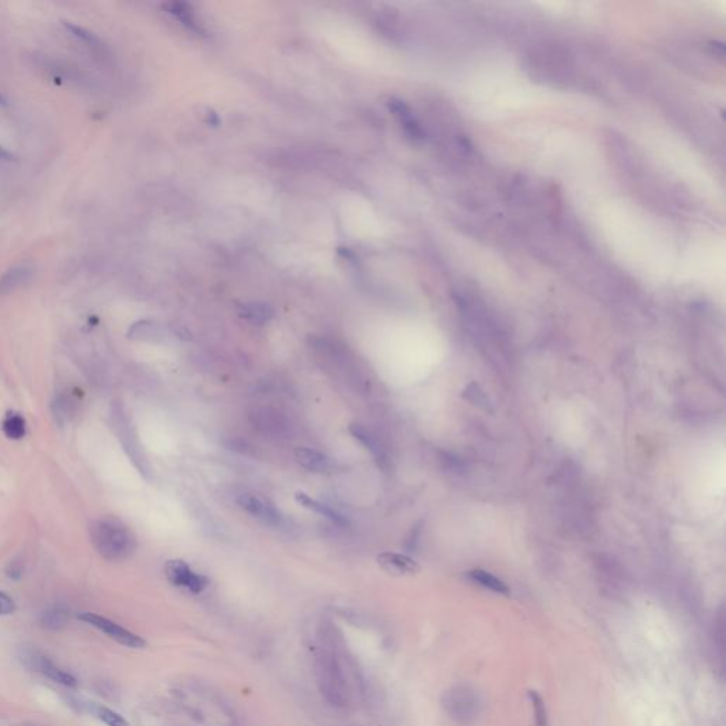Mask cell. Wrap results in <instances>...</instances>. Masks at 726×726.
Segmentation results:
<instances>
[{"label":"cell","mask_w":726,"mask_h":726,"mask_svg":"<svg viewBox=\"0 0 726 726\" xmlns=\"http://www.w3.org/2000/svg\"><path fill=\"white\" fill-rule=\"evenodd\" d=\"M379 566L393 576H404V575H413L418 572V565L416 561L406 555L393 554V552H383L378 556Z\"/></svg>","instance_id":"cell-9"},{"label":"cell","mask_w":726,"mask_h":726,"mask_svg":"<svg viewBox=\"0 0 726 726\" xmlns=\"http://www.w3.org/2000/svg\"><path fill=\"white\" fill-rule=\"evenodd\" d=\"M64 26L74 37H77L80 41H83L90 48H93V50H101L102 48L101 41L97 39V36H94L91 32L85 30L84 27L73 25V23H67V22L64 23Z\"/></svg>","instance_id":"cell-19"},{"label":"cell","mask_w":726,"mask_h":726,"mask_svg":"<svg viewBox=\"0 0 726 726\" xmlns=\"http://www.w3.org/2000/svg\"><path fill=\"white\" fill-rule=\"evenodd\" d=\"M165 575L173 586L184 587L192 593H202L209 586L206 576L193 572L186 562L180 559L169 561L165 566Z\"/></svg>","instance_id":"cell-6"},{"label":"cell","mask_w":726,"mask_h":726,"mask_svg":"<svg viewBox=\"0 0 726 726\" xmlns=\"http://www.w3.org/2000/svg\"><path fill=\"white\" fill-rule=\"evenodd\" d=\"M529 698H530V702H532V706H533V711H535L536 726H548L547 708H544L542 697L537 692H535V691H529Z\"/></svg>","instance_id":"cell-20"},{"label":"cell","mask_w":726,"mask_h":726,"mask_svg":"<svg viewBox=\"0 0 726 726\" xmlns=\"http://www.w3.org/2000/svg\"><path fill=\"white\" fill-rule=\"evenodd\" d=\"M468 577L491 591H495L498 594H509V587L507 586V583L490 572H486L482 569H474L468 572Z\"/></svg>","instance_id":"cell-13"},{"label":"cell","mask_w":726,"mask_h":726,"mask_svg":"<svg viewBox=\"0 0 726 726\" xmlns=\"http://www.w3.org/2000/svg\"><path fill=\"white\" fill-rule=\"evenodd\" d=\"M90 533L94 548L107 561H124L137 549L135 533L127 523L115 516H104L94 521Z\"/></svg>","instance_id":"cell-1"},{"label":"cell","mask_w":726,"mask_h":726,"mask_svg":"<svg viewBox=\"0 0 726 726\" xmlns=\"http://www.w3.org/2000/svg\"><path fill=\"white\" fill-rule=\"evenodd\" d=\"M34 664H36L37 671H40L43 676H46L51 681H54V683H57L60 685L70 687V688H74L77 685V681H76V678L71 674H69L64 670L57 667V665L53 661H50L48 658L39 657V658L34 659Z\"/></svg>","instance_id":"cell-11"},{"label":"cell","mask_w":726,"mask_h":726,"mask_svg":"<svg viewBox=\"0 0 726 726\" xmlns=\"http://www.w3.org/2000/svg\"><path fill=\"white\" fill-rule=\"evenodd\" d=\"M240 315L256 325H263L271 320L273 311L267 304L252 302V304H245L240 307Z\"/></svg>","instance_id":"cell-15"},{"label":"cell","mask_w":726,"mask_h":726,"mask_svg":"<svg viewBox=\"0 0 726 726\" xmlns=\"http://www.w3.org/2000/svg\"><path fill=\"white\" fill-rule=\"evenodd\" d=\"M12 153L8 152L4 146H0V160H12Z\"/></svg>","instance_id":"cell-23"},{"label":"cell","mask_w":726,"mask_h":726,"mask_svg":"<svg viewBox=\"0 0 726 726\" xmlns=\"http://www.w3.org/2000/svg\"><path fill=\"white\" fill-rule=\"evenodd\" d=\"M349 433L352 434V437L355 440H357L363 447H365L372 454V457L379 464V467H382L383 470L388 468L389 458H388L386 448L383 447L382 441L379 440L378 436H375L374 432H371L369 429H367L365 426H362V425H350L349 426Z\"/></svg>","instance_id":"cell-8"},{"label":"cell","mask_w":726,"mask_h":726,"mask_svg":"<svg viewBox=\"0 0 726 726\" xmlns=\"http://www.w3.org/2000/svg\"><path fill=\"white\" fill-rule=\"evenodd\" d=\"M70 615L63 608H51L46 610L41 616V624L43 627L48 630H62L69 624Z\"/></svg>","instance_id":"cell-16"},{"label":"cell","mask_w":726,"mask_h":726,"mask_svg":"<svg viewBox=\"0 0 726 726\" xmlns=\"http://www.w3.org/2000/svg\"><path fill=\"white\" fill-rule=\"evenodd\" d=\"M295 501H296L301 507H304V508H307V509H310V511H313V512H315V514H320V515L325 516L327 519H329V521H332V522H335V523L343 525V523L346 522V521H345V518H343L339 512H336V511H335V509H332L331 507H328V505L322 504L321 501H318V500H314V498L308 497L306 493H296V494H295Z\"/></svg>","instance_id":"cell-12"},{"label":"cell","mask_w":726,"mask_h":726,"mask_svg":"<svg viewBox=\"0 0 726 726\" xmlns=\"http://www.w3.org/2000/svg\"><path fill=\"white\" fill-rule=\"evenodd\" d=\"M318 678L322 694L334 705H345L348 699V690L343 683L342 673L335 661L322 657L318 665Z\"/></svg>","instance_id":"cell-4"},{"label":"cell","mask_w":726,"mask_h":726,"mask_svg":"<svg viewBox=\"0 0 726 726\" xmlns=\"http://www.w3.org/2000/svg\"><path fill=\"white\" fill-rule=\"evenodd\" d=\"M33 271L29 266H16L0 278V295H9L32 280Z\"/></svg>","instance_id":"cell-10"},{"label":"cell","mask_w":726,"mask_h":726,"mask_svg":"<svg viewBox=\"0 0 726 726\" xmlns=\"http://www.w3.org/2000/svg\"><path fill=\"white\" fill-rule=\"evenodd\" d=\"M93 711H94L95 716L108 726H131L130 722L124 716H121L118 712H115L107 706L97 705V706H94Z\"/></svg>","instance_id":"cell-18"},{"label":"cell","mask_w":726,"mask_h":726,"mask_svg":"<svg viewBox=\"0 0 726 726\" xmlns=\"http://www.w3.org/2000/svg\"><path fill=\"white\" fill-rule=\"evenodd\" d=\"M80 620L95 627L97 630L102 631L104 634H107L109 638L115 640L116 643L123 644L125 647H130V648H144L146 645L145 640L141 638L139 636L134 634L132 631L121 627L119 624L102 617V616H98V615H94V613H83L80 616Z\"/></svg>","instance_id":"cell-5"},{"label":"cell","mask_w":726,"mask_h":726,"mask_svg":"<svg viewBox=\"0 0 726 726\" xmlns=\"http://www.w3.org/2000/svg\"><path fill=\"white\" fill-rule=\"evenodd\" d=\"M443 708L458 725L467 726L477 720L481 712V699L477 691L468 685H456L443 697Z\"/></svg>","instance_id":"cell-2"},{"label":"cell","mask_w":726,"mask_h":726,"mask_svg":"<svg viewBox=\"0 0 726 726\" xmlns=\"http://www.w3.org/2000/svg\"><path fill=\"white\" fill-rule=\"evenodd\" d=\"M166 9H167V12L170 15L177 18L182 23H184L185 26H188L191 30L200 32V26H199V23H196L193 12L191 11L189 5H185V4H169V5H166Z\"/></svg>","instance_id":"cell-17"},{"label":"cell","mask_w":726,"mask_h":726,"mask_svg":"<svg viewBox=\"0 0 726 726\" xmlns=\"http://www.w3.org/2000/svg\"><path fill=\"white\" fill-rule=\"evenodd\" d=\"M22 573H23L22 568H20V566H18L16 563L11 565V568H9V570H8V575H9L11 577H13V579H19V577L22 576Z\"/></svg>","instance_id":"cell-22"},{"label":"cell","mask_w":726,"mask_h":726,"mask_svg":"<svg viewBox=\"0 0 726 726\" xmlns=\"http://www.w3.org/2000/svg\"><path fill=\"white\" fill-rule=\"evenodd\" d=\"M16 612V604L12 597L0 591V616H9Z\"/></svg>","instance_id":"cell-21"},{"label":"cell","mask_w":726,"mask_h":726,"mask_svg":"<svg viewBox=\"0 0 726 726\" xmlns=\"http://www.w3.org/2000/svg\"><path fill=\"white\" fill-rule=\"evenodd\" d=\"M295 461L307 471L317 474H329L336 470V463L327 454L306 446H299L294 450Z\"/></svg>","instance_id":"cell-7"},{"label":"cell","mask_w":726,"mask_h":726,"mask_svg":"<svg viewBox=\"0 0 726 726\" xmlns=\"http://www.w3.org/2000/svg\"><path fill=\"white\" fill-rule=\"evenodd\" d=\"M235 501H237L238 507L245 512H247L249 515H252L253 518L259 519L260 522H263L266 525H270V526H282L284 525V516L277 509L274 502L270 498H267L259 493H250V491L241 493Z\"/></svg>","instance_id":"cell-3"},{"label":"cell","mask_w":726,"mask_h":726,"mask_svg":"<svg viewBox=\"0 0 726 726\" xmlns=\"http://www.w3.org/2000/svg\"><path fill=\"white\" fill-rule=\"evenodd\" d=\"M2 430L5 436L11 440H22L26 436V420L20 413L9 411L4 421H2Z\"/></svg>","instance_id":"cell-14"}]
</instances>
